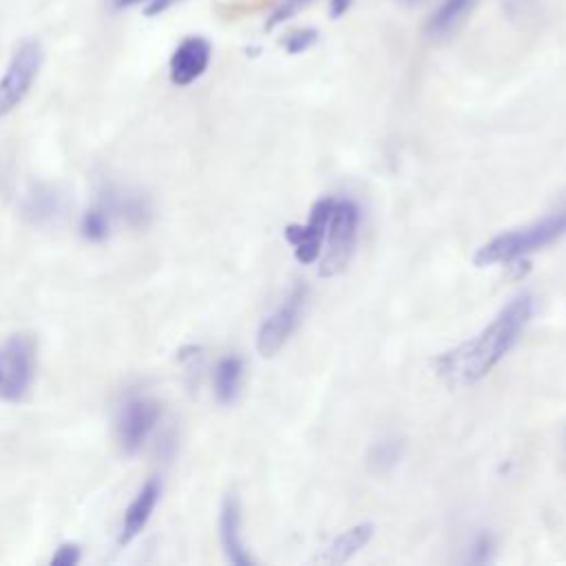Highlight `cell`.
Masks as SVG:
<instances>
[{
    "mask_svg": "<svg viewBox=\"0 0 566 566\" xmlns=\"http://www.w3.org/2000/svg\"><path fill=\"white\" fill-rule=\"evenodd\" d=\"M352 7V0H332L329 2V15L332 18H340L347 13V9Z\"/></svg>",
    "mask_w": 566,
    "mask_h": 566,
    "instance_id": "24",
    "label": "cell"
},
{
    "mask_svg": "<svg viewBox=\"0 0 566 566\" xmlns=\"http://www.w3.org/2000/svg\"><path fill=\"white\" fill-rule=\"evenodd\" d=\"M310 0H283L281 4H279V9L272 13V18H270V27L272 24H279V22H283V20H287L290 15H294L303 4H307Z\"/></svg>",
    "mask_w": 566,
    "mask_h": 566,
    "instance_id": "23",
    "label": "cell"
},
{
    "mask_svg": "<svg viewBox=\"0 0 566 566\" xmlns=\"http://www.w3.org/2000/svg\"><path fill=\"white\" fill-rule=\"evenodd\" d=\"M402 458V440L396 438V436H389V438H382L378 440L369 455H367V464L374 473H387L391 471Z\"/></svg>",
    "mask_w": 566,
    "mask_h": 566,
    "instance_id": "18",
    "label": "cell"
},
{
    "mask_svg": "<svg viewBox=\"0 0 566 566\" xmlns=\"http://www.w3.org/2000/svg\"><path fill=\"white\" fill-rule=\"evenodd\" d=\"M35 378V340L15 334L0 345V400L20 402Z\"/></svg>",
    "mask_w": 566,
    "mask_h": 566,
    "instance_id": "3",
    "label": "cell"
},
{
    "mask_svg": "<svg viewBox=\"0 0 566 566\" xmlns=\"http://www.w3.org/2000/svg\"><path fill=\"white\" fill-rule=\"evenodd\" d=\"M42 60L44 53L38 40L29 38L15 46L0 77V119L22 104L42 69Z\"/></svg>",
    "mask_w": 566,
    "mask_h": 566,
    "instance_id": "5",
    "label": "cell"
},
{
    "mask_svg": "<svg viewBox=\"0 0 566 566\" xmlns=\"http://www.w3.org/2000/svg\"><path fill=\"white\" fill-rule=\"evenodd\" d=\"M358 223H360V210L352 199L334 201V210H332L327 234H325L327 252L318 268L321 276H336L347 268L356 250Z\"/></svg>",
    "mask_w": 566,
    "mask_h": 566,
    "instance_id": "4",
    "label": "cell"
},
{
    "mask_svg": "<svg viewBox=\"0 0 566 566\" xmlns=\"http://www.w3.org/2000/svg\"><path fill=\"white\" fill-rule=\"evenodd\" d=\"M475 0H442L440 7L429 15L424 29L431 38H442L455 29V24L471 11Z\"/></svg>",
    "mask_w": 566,
    "mask_h": 566,
    "instance_id": "16",
    "label": "cell"
},
{
    "mask_svg": "<svg viewBox=\"0 0 566 566\" xmlns=\"http://www.w3.org/2000/svg\"><path fill=\"white\" fill-rule=\"evenodd\" d=\"M111 223L113 217L106 210V206L97 199L80 219V234L91 241V243H99L111 234Z\"/></svg>",
    "mask_w": 566,
    "mask_h": 566,
    "instance_id": "17",
    "label": "cell"
},
{
    "mask_svg": "<svg viewBox=\"0 0 566 566\" xmlns=\"http://www.w3.org/2000/svg\"><path fill=\"white\" fill-rule=\"evenodd\" d=\"M82 557L80 544L75 542H64L57 546V551L51 557V566H75Z\"/></svg>",
    "mask_w": 566,
    "mask_h": 566,
    "instance_id": "22",
    "label": "cell"
},
{
    "mask_svg": "<svg viewBox=\"0 0 566 566\" xmlns=\"http://www.w3.org/2000/svg\"><path fill=\"white\" fill-rule=\"evenodd\" d=\"M106 210L111 212L113 219H124L128 226L135 228H144L150 221V203L144 195L139 192H130V190H122V188H106V192H102L97 197Z\"/></svg>",
    "mask_w": 566,
    "mask_h": 566,
    "instance_id": "12",
    "label": "cell"
},
{
    "mask_svg": "<svg viewBox=\"0 0 566 566\" xmlns=\"http://www.w3.org/2000/svg\"><path fill=\"white\" fill-rule=\"evenodd\" d=\"M566 232V210H557L546 214L544 219L493 237L489 243H484L473 261L475 265H495V263H511L515 259H522L531 252H537L551 243H555Z\"/></svg>",
    "mask_w": 566,
    "mask_h": 566,
    "instance_id": "2",
    "label": "cell"
},
{
    "mask_svg": "<svg viewBox=\"0 0 566 566\" xmlns=\"http://www.w3.org/2000/svg\"><path fill=\"white\" fill-rule=\"evenodd\" d=\"M172 2L177 0H113L115 9H130V7H144L146 15H157L161 11H166Z\"/></svg>",
    "mask_w": 566,
    "mask_h": 566,
    "instance_id": "21",
    "label": "cell"
},
{
    "mask_svg": "<svg viewBox=\"0 0 566 566\" xmlns=\"http://www.w3.org/2000/svg\"><path fill=\"white\" fill-rule=\"evenodd\" d=\"M212 46L206 38L201 35H188L184 38L177 49L170 55L168 62V75L175 86H188L195 80H199L208 64H210Z\"/></svg>",
    "mask_w": 566,
    "mask_h": 566,
    "instance_id": "9",
    "label": "cell"
},
{
    "mask_svg": "<svg viewBox=\"0 0 566 566\" xmlns=\"http://www.w3.org/2000/svg\"><path fill=\"white\" fill-rule=\"evenodd\" d=\"M241 374H243V363L237 356H223L217 363L212 374V387H214V398L221 405H230L239 396Z\"/></svg>",
    "mask_w": 566,
    "mask_h": 566,
    "instance_id": "15",
    "label": "cell"
},
{
    "mask_svg": "<svg viewBox=\"0 0 566 566\" xmlns=\"http://www.w3.org/2000/svg\"><path fill=\"white\" fill-rule=\"evenodd\" d=\"M533 314V296H515L502 312L473 338L440 354L436 371L449 387H467L482 380L515 345Z\"/></svg>",
    "mask_w": 566,
    "mask_h": 566,
    "instance_id": "1",
    "label": "cell"
},
{
    "mask_svg": "<svg viewBox=\"0 0 566 566\" xmlns=\"http://www.w3.org/2000/svg\"><path fill=\"white\" fill-rule=\"evenodd\" d=\"M334 201L332 197H323L318 199L305 223H292L285 228V241L294 248V256L298 263H314L321 256L323 243H325V234H327V226H329V217L334 210Z\"/></svg>",
    "mask_w": 566,
    "mask_h": 566,
    "instance_id": "8",
    "label": "cell"
},
{
    "mask_svg": "<svg viewBox=\"0 0 566 566\" xmlns=\"http://www.w3.org/2000/svg\"><path fill=\"white\" fill-rule=\"evenodd\" d=\"M374 535V524L369 522H360L347 531H343L340 535H336L332 539V544L325 551V562L329 564H343L347 559H352L360 548H365L369 544Z\"/></svg>",
    "mask_w": 566,
    "mask_h": 566,
    "instance_id": "14",
    "label": "cell"
},
{
    "mask_svg": "<svg viewBox=\"0 0 566 566\" xmlns=\"http://www.w3.org/2000/svg\"><path fill=\"white\" fill-rule=\"evenodd\" d=\"M161 416L157 400L148 396H130L117 413V442L124 453H137L150 433L155 431Z\"/></svg>",
    "mask_w": 566,
    "mask_h": 566,
    "instance_id": "7",
    "label": "cell"
},
{
    "mask_svg": "<svg viewBox=\"0 0 566 566\" xmlns=\"http://www.w3.org/2000/svg\"><path fill=\"white\" fill-rule=\"evenodd\" d=\"M62 208H64L62 195L55 188L44 186V184L31 186V190L22 199V214L31 223H38V226L57 219Z\"/></svg>",
    "mask_w": 566,
    "mask_h": 566,
    "instance_id": "13",
    "label": "cell"
},
{
    "mask_svg": "<svg viewBox=\"0 0 566 566\" xmlns=\"http://www.w3.org/2000/svg\"><path fill=\"white\" fill-rule=\"evenodd\" d=\"M316 40H318V33L314 29H294L283 38V49L292 55H298L310 46H314Z\"/></svg>",
    "mask_w": 566,
    "mask_h": 566,
    "instance_id": "19",
    "label": "cell"
},
{
    "mask_svg": "<svg viewBox=\"0 0 566 566\" xmlns=\"http://www.w3.org/2000/svg\"><path fill=\"white\" fill-rule=\"evenodd\" d=\"M161 495V482L157 478H148L137 495L130 500L128 509L124 511L122 520V533H119V544H130L148 524L157 502Z\"/></svg>",
    "mask_w": 566,
    "mask_h": 566,
    "instance_id": "10",
    "label": "cell"
},
{
    "mask_svg": "<svg viewBox=\"0 0 566 566\" xmlns=\"http://www.w3.org/2000/svg\"><path fill=\"white\" fill-rule=\"evenodd\" d=\"M307 301V287L296 285L285 301L261 323L256 332V349L263 358H270L281 352V347L287 343L292 332L296 329L303 307Z\"/></svg>",
    "mask_w": 566,
    "mask_h": 566,
    "instance_id": "6",
    "label": "cell"
},
{
    "mask_svg": "<svg viewBox=\"0 0 566 566\" xmlns=\"http://www.w3.org/2000/svg\"><path fill=\"white\" fill-rule=\"evenodd\" d=\"M219 542L223 555L234 566H252V557L248 555L241 539V506L234 495H228L221 504L219 513Z\"/></svg>",
    "mask_w": 566,
    "mask_h": 566,
    "instance_id": "11",
    "label": "cell"
},
{
    "mask_svg": "<svg viewBox=\"0 0 566 566\" xmlns=\"http://www.w3.org/2000/svg\"><path fill=\"white\" fill-rule=\"evenodd\" d=\"M493 559V537L489 533H480L467 555L469 564H486Z\"/></svg>",
    "mask_w": 566,
    "mask_h": 566,
    "instance_id": "20",
    "label": "cell"
}]
</instances>
